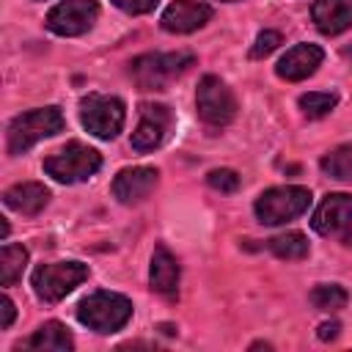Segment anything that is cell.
Segmentation results:
<instances>
[{"label":"cell","mask_w":352,"mask_h":352,"mask_svg":"<svg viewBox=\"0 0 352 352\" xmlns=\"http://www.w3.org/2000/svg\"><path fill=\"white\" fill-rule=\"evenodd\" d=\"M192 52H146L129 63V74L140 91H162L170 80L192 66Z\"/></svg>","instance_id":"obj_1"},{"label":"cell","mask_w":352,"mask_h":352,"mask_svg":"<svg viewBox=\"0 0 352 352\" xmlns=\"http://www.w3.org/2000/svg\"><path fill=\"white\" fill-rule=\"evenodd\" d=\"M60 129H63V113H60V107L47 104V107L28 110V113L16 116V118L8 124V154H11V157L25 154V151L33 148L38 140L52 138V135H58Z\"/></svg>","instance_id":"obj_2"},{"label":"cell","mask_w":352,"mask_h":352,"mask_svg":"<svg viewBox=\"0 0 352 352\" xmlns=\"http://www.w3.org/2000/svg\"><path fill=\"white\" fill-rule=\"evenodd\" d=\"M102 168V154L82 143V140H69L66 146H60L58 151H52L44 160V170L47 176H52L60 184H77L91 179L96 170Z\"/></svg>","instance_id":"obj_3"},{"label":"cell","mask_w":352,"mask_h":352,"mask_svg":"<svg viewBox=\"0 0 352 352\" xmlns=\"http://www.w3.org/2000/svg\"><path fill=\"white\" fill-rule=\"evenodd\" d=\"M77 319L94 333H118L132 319V302L118 292H94L80 300Z\"/></svg>","instance_id":"obj_4"},{"label":"cell","mask_w":352,"mask_h":352,"mask_svg":"<svg viewBox=\"0 0 352 352\" xmlns=\"http://www.w3.org/2000/svg\"><path fill=\"white\" fill-rule=\"evenodd\" d=\"M91 270L82 261H52L41 264L30 275V286L41 302H60L66 294H72L82 280H88Z\"/></svg>","instance_id":"obj_5"},{"label":"cell","mask_w":352,"mask_h":352,"mask_svg":"<svg viewBox=\"0 0 352 352\" xmlns=\"http://www.w3.org/2000/svg\"><path fill=\"white\" fill-rule=\"evenodd\" d=\"M311 204V190L297 184L270 187L256 198V217L264 226H283L294 217H300Z\"/></svg>","instance_id":"obj_6"},{"label":"cell","mask_w":352,"mask_h":352,"mask_svg":"<svg viewBox=\"0 0 352 352\" xmlns=\"http://www.w3.org/2000/svg\"><path fill=\"white\" fill-rule=\"evenodd\" d=\"M126 107L118 96L88 94L80 99V124L99 140H113L124 129Z\"/></svg>","instance_id":"obj_7"},{"label":"cell","mask_w":352,"mask_h":352,"mask_svg":"<svg viewBox=\"0 0 352 352\" xmlns=\"http://www.w3.org/2000/svg\"><path fill=\"white\" fill-rule=\"evenodd\" d=\"M195 107H198L201 121L209 124V126H226L236 116V99H234L231 88L214 74H206L198 82Z\"/></svg>","instance_id":"obj_8"},{"label":"cell","mask_w":352,"mask_h":352,"mask_svg":"<svg viewBox=\"0 0 352 352\" xmlns=\"http://www.w3.org/2000/svg\"><path fill=\"white\" fill-rule=\"evenodd\" d=\"M99 19L96 0H60L47 14V28L55 36H82Z\"/></svg>","instance_id":"obj_9"},{"label":"cell","mask_w":352,"mask_h":352,"mask_svg":"<svg viewBox=\"0 0 352 352\" xmlns=\"http://www.w3.org/2000/svg\"><path fill=\"white\" fill-rule=\"evenodd\" d=\"M170 124H173V113L168 104H157V102L140 104V121L132 132V148L135 151H154L168 138Z\"/></svg>","instance_id":"obj_10"},{"label":"cell","mask_w":352,"mask_h":352,"mask_svg":"<svg viewBox=\"0 0 352 352\" xmlns=\"http://www.w3.org/2000/svg\"><path fill=\"white\" fill-rule=\"evenodd\" d=\"M352 226V195L349 192H330L324 201L316 206L311 217V228L322 236L341 234Z\"/></svg>","instance_id":"obj_11"},{"label":"cell","mask_w":352,"mask_h":352,"mask_svg":"<svg viewBox=\"0 0 352 352\" xmlns=\"http://www.w3.org/2000/svg\"><path fill=\"white\" fill-rule=\"evenodd\" d=\"M157 182H160L157 168H148V165L124 168V170H118V176L113 179V195H116L121 204L132 206V204L146 201V198L154 192Z\"/></svg>","instance_id":"obj_12"},{"label":"cell","mask_w":352,"mask_h":352,"mask_svg":"<svg viewBox=\"0 0 352 352\" xmlns=\"http://www.w3.org/2000/svg\"><path fill=\"white\" fill-rule=\"evenodd\" d=\"M212 6L209 3H198V0H176L162 11L160 25L168 33H192L198 28H204L212 19Z\"/></svg>","instance_id":"obj_13"},{"label":"cell","mask_w":352,"mask_h":352,"mask_svg":"<svg viewBox=\"0 0 352 352\" xmlns=\"http://www.w3.org/2000/svg\"><path fill=\"white\" fill-rule=\"evenodd\" d=\"M322 58H324L322 47H316V44H297V47L286 50V55L278 60L275 72H278V77H283L289 82H297V80L311 77L322 66Z\"/></svg>","instance_id":"obj_14"},{"label":"cell","mask_w":352,"mask_h":352,"mask_svg":"<svg viewBox=\"0 0 352 352\" xmlns=\"http://www.w3.org/2000/svg\"><path fill=\"white\" fill-rule=\"evenodd\" d=\"M148 283L162 297H176L179 292V261L165 245L154 248L151 267H148Z\"/></svg>","instance_id":"obj_15"},{"label":"cell","mask_w":352,"mask_h":352,"mask_svg":"<svg viewBox=\"0 0 352 352\" xmlns=\"http://www.w3.org/2000/svg\"><path fill=\"white\" fill-rule=\"evenodd\" d=\"M311 16L322 33H344L352 28V0H316L311 6Z\"/></svg>","instance_id":"obj_16"},{"label":"cell","mask_w":352,"mask_h":352,"mask_svg":"<svg viewBox=\"0 0 352 352\" xmlns=\"http://www.w3.org/2000/svg\"><path fill=\"white\" fill-rule=\"evenodd\" d=\"M3 204L19 214H38L50 204V190L38 182H22L3 192Z\"/></svg>","instance_id":"obj_17"},{"label":"cell","mask_w":352,"mask_h":352,"mask_svg":"<svg viewBox=\"0 0 352 352\" xmlns=\"http://www.w3.org/2000/svg\"><path fill=\"white\" fill-rule=\"evenodd\" d=\"M28 349H38V352H69L74 346V338L69 333L66 324L60 322H44L28 341H25Z\"/></svg>","instance_id":"obj_18"},{"label":"cell","mask_w":352,"mask_h":352,"mask_svg":"<svg viewBox=\"0 0 352 352\" xmlns=\"http://www.w3.org/2000/svg\"><path fill=\"white\" fill-rule=\"evenodd\" d=\"M267 248L278 258H286V261H300L308 256V239L300 231H283V234L267 239Z\"/></svg>","instance_id":"obj_19"},{"label":"cell","mask_w":352,"mask_h":352,"mask_svg":"<svg viewBox=\"0 0 352 352\" xmlns=\"http://www.w3.org/2000/svg\"><path fill=\"white\" fill-rule=\"evenodd\" d=\"M25 264H28V248L3 245V250H0V286H14L22 278Z\"/></svg>","instance_id":"obj_20"},{"label":"cell","mask_w":352,"mask_h":352,"mask_svg":"<svg viewBox=\"0 0 352 352\" xmlns=\"http://www.w3.org/2000/svg\"><path fill=\"white\" fill-rule=\"evenodd\" d=\"M322 170L330 179L352 182V146H338L330 154L322 157Z\"/></svg>","instance_id":"obj_21"},{"label":"cell","mask_w":352,"mask_h":352,"mask_svg":"<svg viewBox=\"0 0 352 352\" xmlns=\"http://www.w3.org/2000/svg\"><path fill=\"white\" fill-rule=\"evenodd\" d=\"M346 300H349V294L338 283H319L311 292V305L316 311H338L346 305Z\"/></svg>","instance_id":"obj_22"},{"label":"cell","mask_w":352,"mask_h":352,"mask_svg":"<svg viewBox=\"0 0 352 352\" xmlns=\"http://www.w3.org/2000/svg\"><path fill=\"white\" fill-rule=\"evenodd\" d=\"M338 104V96L330 94V91H311V94H302L300 96V107L308 118H322L327 116L333 107Z\"/></svg>","instance_id":"obj_23"},{"label":"cell","mask_w":352,"mask_h":352,"mask_svg":"<svg viewBox=\"0 0 352 352\" xmlns=\"http://www.w3.org/2000/svg\"><path fill=\"white\" fill-rule=\"evenodd\" d=\"M206 182H209L212 190H220V192H234L239 187V176L231 168H214V170H209L206 173Z\"/></svg>","instance_id":"obj_24"},{"label":"cell","mask_w":352,"mask_h":352,"mask_svg":"<svg viewBox=\"0 0 352 352\" xmlns=\"http://www.w3.org/2000/svg\"><path fill=\"white\" fill-rule=\"evenodd\" d=\"M280 44V33L278 30H261L250 47V58H267L270 52H275Z\"/></svg>","instance_id":"obj_25"},{"label":"cell","mask_w":352,"mask_h":352,"mask_svg":"<svg viewBox=\"0 0 352 352\" xmlns=\"http://www.w3.org/2000/svg\"><path fill=\"white\" fill-rule=\"evenodd\" d=\"M113 6H118L121 11H126V14H146V11H151L160 0H110Z\"/></svg>","instance_id":"obj_26"},{"label":"cell","mask_w":352,"mask_h":352,"mask_svg":"<svg viewBox=\"0 0 352 352\" xmlns=\"http://www.w3.org/2000/svg\"><path fill=\"white\" fill-rule=\"evenodd\" d=\"M0 311H3L0 327H3V330H8V327H11V322H14V314H16V308H14L11 297H3V300H0Z\"/></svg>","instance_id":"obj_27"},{"label":"cell","mask_w":352,"mask_h":352,"mask_svg":"<svg viewBox=\"0 0 352 352\" xmlns=\"http://www.w3.org/2000/svg\"><path fill=\"white\" fill-rule=\"evenodd\" d=\"M338 333H341V324L338 322H322L319 324V338L322 341H336Z\"/></svg>","instance_id":"obj_28"},{"label":"cell","mask_w":352,"mask_h":352,"mask_svg":"<svg viewBox=\"0 0 352 352\" xmlns=\"http://www.w3.org/2000/svg\"><path fill=\"white\" fill-rule=\"evenodd\" d=\"M344 58L352 63V47H344Z\"/></svg>","instance_id":"obj_29"},{"label":"cell","mask_w":352,"mask_h":352,"mask_svg":"<svg viewBox=\"0 0 352 352\" xmlns=\"http://www.w3.org/2000/svg\"><path fill=\"white\" fill-rule=\"evenodd\" d=\"M223 3H234V0H223Z\"/></svg>","instance_id":"obj_30"}]
</instances>
